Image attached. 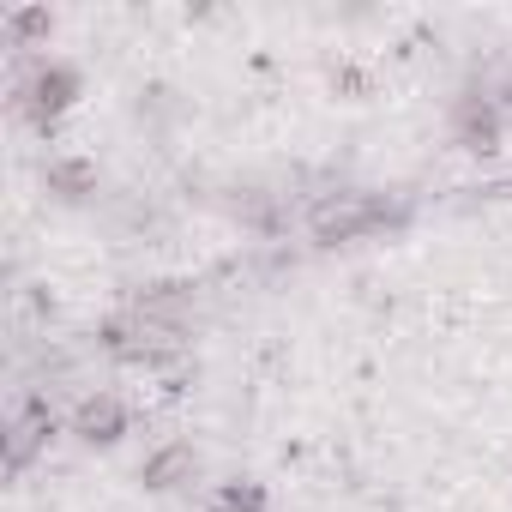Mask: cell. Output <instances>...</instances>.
Listing matches in <instances>:
<instances>
[{"instance_id": "6da1fadb", "label": "cell", "mask_w": 512, "mask_h": 512, "mask_svg": "<svg viewBox=\"0 0 512 512\" xmlns=\"http://www.w3.org/2000/svg\"><path fill=\"white\" fill-rule=\"evenodd\" d=\"M392 211L380 205V199H362V193H344L338 205H326L320 217H314V229L326 235V241H344V235H362V229H380Z\"/></svg>"}, {"instance_id": "7a4b0ae2", "label": "cell", "mask_w": 512, "mask_h": 512, "mask_svg": "<svg viewBox=\"0 0 512 512\" xmlns=\"http://www.w3.org/2000/svg\"><path fill=\"white\" fill-rule=\"evenodd\" d=\"M79 434H85V440H115V434H121V410H115V398L85 404V410H79Z\"/></svg>"}, {"instance_id": "3957f363", "label": "cell", "mask_w": 512, "mask_h": 512, "mask_svg": "<svg viewBox=\"0 0 512 512\" xmlns=\"http://www.w3.org/2000/svg\"><path fill=\"white\" fill-rule=\"evenodd\" d=\"M181 470H193V452H187V446H169V452H157V458L145 464V482H151V488H175Z\"/></svg>"}, {"instance_id": "277c9868", "label": "cell", "mask_w": 512, "mask_h": 512, "mask_svg": "<svg viewBox=\"0 0 512 512\" xmlns=\"http://www.w3.org/2000/svg\"><path fill=\"white\" fill-rule=\"evenodd\" d=\"M217 512H260V494H253V488H229L217 500Z\"/></svg>"}]
</instances>
